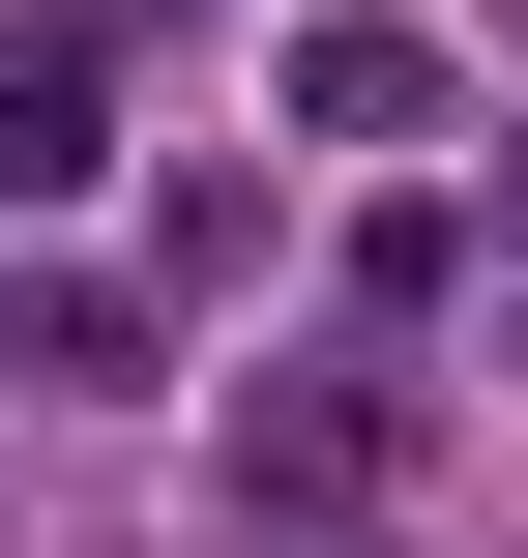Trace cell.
<instances>
[{
    "label": "cell",
    "instance_id": "cell-1",
    "mask_svg": "<svg viewBox=\"0 0 528 558\" xmlns=\"http://www.w3.org/2000/svg\"><path fill=\"white\" fill-rule=\"evenodd\" d=\"M412 500V383H265L235 412V558H382Z\"/></svg>",
    "mask_w": 528,
    "mask_h": 558
},
{
    "label": "cell",
    "instance_id": "cell-2",
    "mask_svg": "<svg viewBox=\"0 0 528 558\" xmlns=\"http://www.w3.org/2000/svg\"><path fill=\"white\" fill-rule=\"evenodd\" d=\"M412 88H441V59H412V29H353V0H323V29H294V118H323V147H412Z\"/></svg>",
    "mask_w": 528,
    "mask_h": 558
}]
</instances>
